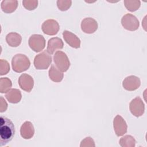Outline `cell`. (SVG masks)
<instances>
[{"label":"cell","mask_w":147,"mask_h":147,"mask_svg":"<svg viewBox=\"0 0 147 147\" xmlns=\"http://www.w3.org/2000/svg\"><path fill=\"white\" fill-rule=\"evenodd\" d=\"M113 126L115 133L118 137L124 135L127 132V125L125 119L119 115L114 118Z\"/></svg>","instance_id":"cell-9"},{"label":"cell","mask_w":147,"mask_h":147,"mask_svg":"<svg viewBox=\"0 0 147 147\" xmlns=\"http://www.w3.org/2000/svg\"><path fill=\"white\" fill-rule=\"evenodd\" d=\"M95 143L93 139L90 137H87L85 138L84 140H83L81 142L80 147H88V146H93L94 147Z\"/></svg>","instance_id":"cell-26"},{"label":"cell","mask_w":147,"mask_h":147,"mask_svg":"<svg viewBox=\"0 0 147 147\" xmlns=\"http://www.w3.org/2000/svg\"><path fill=\"white\" fill-rule=\"evenodd\" d=\"M18 84L22 90L29 92L33 87L34 80L30 75L22 74L18 78Z\"/></svg>","instance_id":"cell-12"},{"label":"cell","mask_w":147,"mask_h":147,"mask_svg":"<svg viewBox=\"0 0 147 147\" xmlns=\"http://www.w3.org/2000/svg\"><path fill=\"white\" fill-rule=\"evenodd\" d=\"M28 44L30 48L36 52L42 51L45 47V40L41 34H32L29 38Z\"/></svg>","instance_id":"cell-5"},{"label":"cell","mask_w":147,"mask_h":147,"mask_svg":"<svg viewBox=\"0 0 147 147\" xmlns=\"http://www.w3.org/2000/svg\"><path fill=\"white\" fill-rule=\"evenodd\" d=\"M122 26L126 30L135 31L137 30L140 26L139 21L137 17L131 14H126L121 19Z\"/></svg>","instance_id":"cell-6"},{"label":"cell","mask_w":147,"mask_h":147,"mask_svg":"<svg viewBox=\"0 0 147 147\" xmlns=\"http://www.w3.org/2000/svg\"><path fill=\"white\" fill-rule=\"evenodd\" d=\"M6 41L9 46L11 47H17L21 43L22 37L17 33L11 32L6 35Z\"/></svg>","instance_id":"cell-17"},{"label":"cell","mask_w":147,"mask_h":147,"mask_svg":"<svg viewBox=\"0 0 147 147\" xmlns=\"http://www.w3.org/2000/svg\"><path fill=\"white\" fill-rule=\"evenodd\" d=\"M30 65L28 57L23 54L18 53L13 56L11 60L13 70L17 73H21L26 71Z\"/></svg>","instance_id":"cell-2"},{"label":"cell","mask_w":147,"mask_h":147,"mask_svg":"<svg viewBox=\"0 0 147 147\" xmlns=\"http://www.w3.org/2000/svg\"><path fill=\"white\" fill-rule=\"evenodd\" d=\"M53 61L56 67L61 72H66L70 66V62L67 55L61 51H57L53 56Z\"/></svg>","instance_id":"cell-4"},{"label":"cell","mask_w":147,"mask_h":147,"mask_svg":"<svg viewBox=\"0 0 147 147\" xmlns=\"http://www.w3.org/2000/svg\"><path fill=\"white\" fill-rule=\"evenodd\" d=\"M81 29L85 33L92 34L98 29L97 21L91 17L85 18L82 21Z\"/></svg>","instance_id":"cell-10"},{"label":"cell","mask_w":147,"mask_h":147,"mask_svg":"<svg viewBox=\"0 0 147 147\" xmlns=\"http://www.w3.org/2000/svg\"><path fill=\"white\" fill-rule=\"evenodd\" d=\"M0 99H1L0 111H1V113H3L6 110V109L7 108V104L6 100L3 99V98L2 96L0 97Z\"/></svg>","instance_id":"cell-27"},{"label":"cell","mask_w":147,"mask_h":147,"mask_svg":"<svg viewBox=\"0 0 147 147\" xmlns=\"http://www.w3.org/2000/svg\"><path fill=\"white\" fill-rule=\"evenodd\" d=\"M10 71V65L9 63L3 59L0 60V75H4L7 74Z\"/></svg>","instance_id":"cell-25"},{"label":"cell","mask_w":147,"mask_h":147,"mask_svg":"<svg viewBox=\"0 0 147 147\" xmlns=\"http://www.w3.org/2000/svg\"><path fill=\"white\" fill-rule=\"evenodd\" d=\"M123 2L127 10L131 12L137 10L141 5L140 1H124Z\"/></svg>","instance_id":"cell-22"},{"label":"cell","mask_w":147,"mask_h":147,"mask_svg":"<svg viewBox=\"0 0 147 147\" xmlns=\"http://www.w3.org/2000/svg\"><path fill=\"white\" fill-rule=\"evenodd\" d=\"M51 55L46 51L37 55L34 59V65L37 69H47L52 63Z\"/></svg>","instance_id":"cell-3"},{"label":"cell","mask_w":147,"mask_h":147,"mask_svg":"<svg viewBox=\"0 0 147 147\" xmlns=\"http://www.w3.org/2000/svg\"><path fill=\"white\" fill-rule=\"evenodd\" d=\"M24 7L28 10H33L38 6V1L37 0H24L22 1Z\"/></svg>","instance_id":"cell-24"},{"label":"cell","mask_w":147,"mask_h":147,"mask_svg":"<svg viewBox=\"0 0 147 147\" xmlns=\"http://www.w3.org/2000/svg\"><path fill=\"white\" fill-rule=\"evenodd\" d=\"M57 6L61 11L67 10L72 5V1L68 0H58L57 1Z\"/></svg>","instance_id":"cell-23"},{"label":"cell","mask_w":147,"mask_h":147,"mask_svg":"<svg viewBox=\"0 0 147 147\" xmlns=\"http://www.w3.org/2000/svg\"><path fill=\"white\" fill-rule=\"evenodd\" d=\"M50 79L54 82H60L64 77L63 72L59 70L56 66L52 64L48 72Z\"/></svg>","instance_id":"cell-19"},{"label":"cell","mask_w":147,"mask_h":147,"mask_svg":"<svg viewBox=\"0 0 147 147\" xmlns=\"http://www.w3.org/2000/svg\"><path fill=\"white\" fill-rule=\"evenodd\" d=\"M136 142V141L134 138L130 135L122 137L119 141V144L122 147H134Z\"/></svg>","instance_id":"cell-20"},{"label":"cell","mask_w":147,"mask_h":147,"mask_svg":"<svg viewBox=\"0 0 147 147\" xmlns=\"http://www.w3.org/2000/svg\"><path fill=\"white\" fill-rule=\"evenodd\" d=\"M141 85V81L139 78L130 75L126 77L122 82L123 87L127 91H134L138 88Z\"/></svg>","instance_id":"cell-11"},{"label":"cell","mask_w":147,"mask_h":147,"mask_svg":"<svg viewBox=\"0 0 147 147\" xmlns=\"http://www.w3.org/2000/svg\"><path fill=\"white\" fill-rule=\"evenodd\" d=\"M12 86L10 79L7 78H1L0 79V92L5 93L8 91Z\"/></svg>","instance_id":"cell-21"},{"label":"cell","mask_w":147,"mask_h":147,"mask_svg":"<svg viewBox=\"0 0 147 147\" xmlns=\"http://www.w3.org/2000/svg\"><path fill=\"white\" fill-rule=\"evenodd\" d=\"M5 97L6 99L11 103H18L22 98V95L20 90L16 88L10 89L6 92Z\"/></svg>","instance_id":"cell-16"},{"label":"cell","mask_w":147,"mask_h":147,"mask_svg":"<svg viewBox=\"0 0 147 147\" xmlns=\"http://www.w3.org/2000/svg\"><path fill=\"white\" fill-rule=\"evenodd\" d=\"M20 134L24 139H30L34 134V128L32 123L30 121H25L21 125Z\"/></svg>","instance_id":"cell-14"},{"label":"cell","mask_w":147,"mask_h":147,"mask_svg":"<svg viewBox=\"0 0 147 147\" xmlns=\"http://www.w3.org/2000/svg\"><path fill=\"white\" fill-rule=\"evenodd\" d=\"M63 36L65 41L74 48H79L80 47V40L77 36L72 32L64 30L63 32Z\"/></svg>","instance_id":"cell-13"},{"label":"cell","mask_w":147,"mask_h":147,"mask_svg":"<svg viewBox=\"0 0 147 147\" xmlns=\"http://www.w3.org/2000/svg\"><path fill=\"white\" fill-rule=\"evenodd\" d=\"M60 29V26L57 21L53 19L45 21L41 26V29L44 33L49 36L56 34Z\"/></svg>","instance_id":"cell-8"},{"label":"cell","mask_w":147,"mask_h":147,"mask_svg":"<svg viewBox=\"0 0 147 147\" xmlns=\"http://www.w3.org/2000/svg\"><path fill=\"white\" fill-rule=\"evenodd\" d=\"M15 134V127L9 118L1 116L0 118V146L7 144L12 140Z\"/></svg>","instance_id":"cell-1"},{"label":"cell","mask_w":147,"mask_h":147,"mask_svg":"<svg viewBox=\"0 0 147 147\" xmlns=\"http://www.w3.org/2000/svg\"><path fill=\"white\" fill-rule=\"evenodd\" d=\"M64 43L62 40L59 37H53L48 41L47 51L49 54H53L57 49H61L63 48Z\"/></svg>","instance_id":"cell-15"},{"label":"cell","mask_w":147,"mask_h":147,"mask_svg":"<svg viewBox=\"0 0 147 147\" xmlns=\"http://www.w3.org/2000/svg\"><path fill=\"white\" fill-rule=\"evenodd\" d=\"M129 109L133 115L137 117L142 116L144 113L145 105L141 98L137 96L133 99L129 104Z\"/></svg>","instance_id":"cell-7"},{"label":"cell","mask_w":147,"mask_h":147,"mask_svg":"<svg viewBox=\"0 0 147 147\" xmlns=\"http://www.w3.org/2000/svg\"><path fill=\"white\" fill-rule=\"evenodd\" d=\"M18 6L17 1L3 0L1 4L2 10L5 13H11L14 12Z\"/></svg>","instance_id":"cell-18"}]
</instances>
